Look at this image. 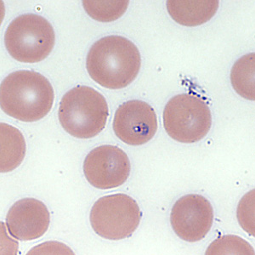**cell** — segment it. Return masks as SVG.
I'll use <instances>...</instances> for the list:
<instances>
[{
    "instance_id": "52a82bcc",
    "label": "cell",
    "mask_w": 255,
    "mask_h": 255,
    "mask_svg": "<svg viewBox=\"0 0 255 255\" xmlns=\"http://www.w3.org/2000/svg\"><path fill=\"white\" fill-rule=\"evenodd\" d=\"M130 170L127 154L113 145L95 148L84 162V173L88 182L101 190L121 186L129 177Z\"/></svg>"
},
{
    "instance_id": "9c48e42d",
    "label": "cell",
    "mask_w": 255,
    "mask_h": 255,
    "mask_svg": "<svg viewBox=\"0 0 255 255\" xmlns=\"http://www.w3.org/2000/svg\"><path fill=\"white\" fill-rule=\"evenodd\" d=\"M214 209L200 195H186L174 203L170 215L172 228L183 240L190 243L206 237L213 226Z\"/></svg>"
},
{
    "instance_id": "5b68a950",
    "label": "cell",
    "mask_w": 255,
    "mask_h": 255,
    "mask_svg": "<svg viewBox=\"0 0 255 255\" xmlns=\"http://www.w3.org/2000/svg\"><path fill=\"white\" fill-rule=\"evenodd\" d=\"M212 125L206 102L191 94H180L168 101L163 112V126L168 136L178 142L191 144L206 136Z\"/></svg>"
},
{
    "instance_id": "6da1fadb",
    "label": "cell",
    "mask_w": 255,
    "mask_h": 255,
    "mask_svg": "<svg viewBox=\"0 0 255 255\" xmlns=\"http://www.w3.org/2000/svg\"><path fill=\"white\" fill-rule=\"evenodd\" d=\"M141 56L133 42L121 36H108L91 46L86 59L90 78L102 87L119 90L136 79Z\"/></svg>"
},
{
    "instance_id": "4fadbf2b",
    "label": "cell",
    "mask_w": 255,
    "mask_h": 255,
    "mask_svg": "<svg viewBox=\"0 0 255 255\" xmlns=\"http://www.w3.org/2000/svg\"><path fill=\"white\" fill-rule=\"evenodd\" d=\"M231 81L233 89L239 96L250 100H255V55L248 54L241 57L231 72Z\"/></svg>"
},
{
    "instance_id": "7c38bea8",
    "label": "cell",
    "mask_w": 255,
    "mask_h": 255,
    "mask_svg": "<svg viewBox=\"0 0 255 255\" xmlns=\"http://www.w3.org/2000/svg\"><path fill=\"white\" fill-rule=\"evenodd\" d=\"M0 171L8 173L18 168L26 156V140L16 128L0 124Z\"/></svg>"
},
{
    "instance_id": "9a60e30c",
    "label": "cell",
    "mask_w": 255,
    "mask_h": 255,
    "mask_svg": "<svg viewBox=\"0 0 255 255\" xmlns=\"http://www.w3.org/2000/svg\"><path fill=\"white\" fill-rule=\"evenodd\" d=\"M206 255H254L255 251L247 241L238 236L227 235L214 241L207 250Z\"/></svg>"
},
{
    "instance_id": "5bb4252c",
    "label": "cell",
    "mask_w": 255,
    "mask_h": 255,
    "mask_svg": "<svg viewBox=\"0 0 255 255\" xmlns=\"http://www.w3.org/2000/svg\"><path fill=\"white\" fill-rule=\"evenodd\" d=\"M129 1H83L85 11L90 17L101 22H111L125 14Z\"/></svg>"
},
{
    "instance_id": "277c9868",
    "label": "cell",
    "mask_w": 255,
    "mask_h": 255,
    "mask_svg": "<svg viewBox=\"0 0 255 255\" xmlns=\"http://www.w3.org/2000/svg\"><path fill=\"white\" fill-rule=\"evenodd\" d=\"M55 42V31L51 24L35 14L15 18L4 35V44L9 55L24 63H37L46 59Z\"/></svg>"
},
{
    "instance_id": "3957f363",
    "label": "cell",
    "mask_w": 255,
    "mask_h": 255,
    "mask_svg": "<svg viewBox=\"0 0 255 255\" xmlns=\"http://www.w3.org/2000/svg\"><path fill=\"white\" fill-rule=\"evenodd\" d=\"M108 102L93 88L77 86L64 95L59 107V120L67 133L78 139H91L104 129Z\"/></svg>"
},
{
    "instance_id": "8fae6325",
    "label": "cell",
    "mask_w": 255,
    "mask_h": 255,
    "mask_svg": "<svg viewBox=\"0 0 255 255\" xmlns=\"http://www.w3.org/2000/svg\"><path fill=\"white\" fill-rule=\"evenodd\" d=\"M220 6L218 0L167 1L168 14L177 23L185 26H197L206 23L216 14Z\"/></svg>"
},
{
    "instance_id": "7a4b0ae2",
    "label": "cell",
    "mask_w": 255,
    "mask_h": 255,
    "mask_svg": "<svg viewBox=\"0 0 255 255\" xmlns=\"http://www.w3.org/2000/svg\"><path fill=\"white\" fill-rule=\"evenodd\" d=\"M54 100L55 92L50 82L34 71L20 70L10 73L1 84L2 110L23 122L44 119L51 110Z\"/></svg>"
},
{
    "instance_id": "8992f818",
    "label": "cell",
    "mask_w": 255,
    "mask_h": 255,
    "mask_svg": "<svg viewBox=\"0 0 255 255\" xmlns=\"http://www.w3.org/2000/svg\"><path fill=\"white\" fill-rule=\"evenodd\" d=\"M141 216V210L133 197L117 193L96 201L90 211V221L97 235L109 240H120L133 235Z\"/></svg>"
},
{
    "instance_id": "30bf717a",
    "label": "cell",
    "mask_w": 255,
    "mask_h": 255,
    "mask_svg": "<svg viewBox=\"0 0 255 255\" xmlns=\"http://www.w3.org/2000/svg\"><path fill=\"white\" fill-rule=\"evenodd\" d=\"M50 215L44 203L35 198H23L10 208L6 216L9 234L20 241L41 238L49 229Z\"/></svg>"
},
{
    "instance_id": "ba28073f",
    "label": "cell",
    "mask_w": 255,
    "mask_h": 255,
    "mask_svg": "<svg viewBox=\"0 0 255 255\" xmlns=\"http://www.w3.org/2000/svg\"><path fill=\"white\" fill-rule=\"evenodd\" d=\"M113 126L116 136L123 142L129 145H144L157 133V113L147 102L128 101L117 109Z\"/></svg>"
},
{
    "instance_id": "2e32d148",
    "label": "cell",
    "mask_w": 255,
    "mask_h": 255,
    "mask_svg": "<svg viewBox=\"0 0 255 255\" xmlns=\"http://www.w3.org/2000/svg\"><path fill=\"white\" fill-rule=\"evenodd\" d=\"M238 221L246 232L255 236V191L249 192L241 200L238 209Z\"/></svg>"
}]
</instances>
